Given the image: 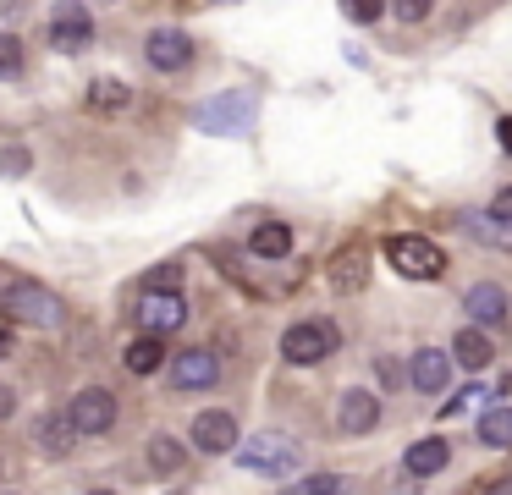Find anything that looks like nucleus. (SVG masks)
I'll return each mask as SVG.
<instances>
[{
	"label": "nucleus",
	"mask_w": 512,
	"mask_h": 495,
	"mask_svg": "<svg viewBox=\"0 0 512 495\" xmlns=\"http://www.w3.org/2000/svg\"><path fill=\"white\" fill-rule=\"evenodd\" d=\"M243 473H265V479H292L298 468V440L281 435V429H265V435H248L243 446L232 451Z\"/></svg>",
	"instance_id": "nucleus-1"
},
{
	"label": "nucleus",
	"mask_w": 512,
	"mask_h": 495,
	"mask_svg": "<svg viewBox=\"0 0 512 495\" xmlns=\"http://www.w3.org/2000/svg\"><path fill=\"white\" fill-rule=\"evenodd\" d=\"M0 314L17 319V325H39V330H56L61 319H67L61 314V297L45 292V286H34V281L6 286V292H0Z\"/></svg>",
	"instance_id": "nucleus-2"
},
{
	"label": "nucleus",
	"mask_w": 512,
	"mask_h": 495,
	"mask_svg": "<svg viewBox=\"0 0 512 495\" xmlns=\"http://www.w3.org/2000/svg\"><path fill=\"white\" fill-rule=\"evenodd\" d=\"M386 259L397 264V275H408V281H435V275H446V253L435 248L430 237H413V231H402V237L386 242Z\"/></svg>",
	"instance_id": "nucleus-3"
},
{
	"label": "nucleus",
	"mask_w": 512,
	"mask_h": 495,
	"mask_svg": "<svg viewBox=\"0 0 512 495\" xmlns=\"http://www.w3.org/2000/svg\"><path fill=\"white\" fill-rule=\"evenodd\" d=\"M336 352V325L331 319H303V325H292L287 336H281V358L287 363H320V358H331Z\"/></svg>",
	"instance_id": "nucleus-4"
},
{
	"label": "nucleus",
	"mask_w": 512,
	"mask_h": 495,
	"mask_svg": "<svg viewBox=\"0 0 512 495\" xmlns=\"http://www.w3.org/2000/svg\"><path fill=\"white\" fill-rule=\"evenodd\" d=\"M67 418H72V429H78V435H105V429L116 424V396L100 391V385H89V391L72 396Z\"/></svg>",
	"instance_id": "nucleus-5"
},
{
	"label": "nucleus",
	"mask_w": 512,
	"mask_h": 495,
	"mask_svg": "<svg viewBox=\"0 0 512 495\" xmlns=\"http://www.w3.org/2000/svg\"><path fill=\"white\" fill-rule=\"evenodd\" d=\"M144 55H149L155 72H188V66H193V39H188V33H177V28H155V33H149V44H144Z\"/></svg>",
	"instance_id": "nucleus-6"
},
{
	"label": "nucleus",
	"mask_w": 512,
	"mask_h": 495,
	"mask_svg": "<svg viewBox=\"0 0 512 495\" xmlns=\"http://www.w3.org/2000/svg\"><path fill=\"white\" fill-rule=\"evenodd\" d=\"M182 319H188V303H182L177 292H144V303H138V325H144V336H171Z\"/></svg>",
	"instance_id": "nucleus-7"
},
{
	"label": "nucleus",
	"mask_w": 512,
	"mask_h": 495,
	"mask_svg": "<svg viewBox=\"0 0 512 495\" xmlns=\"http://www.w3.org/2000/svg\"><path fill=\"white\" fill-rule=\"evenodd\" d=\"M215 380H221V358L215 352H204V347L177 352V363H171V385L177 391H210Z\"/></svg>",
	"instance_id": "nucleus-8"
},
{
	"label": "nucleus",
	"mask_w": 512,
	"mask_h": 495,
	"mask_svg": "<svg viewBox=\"0 0 512 495\" xmlns=\"http://www.w3.org/2000/svg\"><path fill=\"white\" fill-rule=\"evenodd\" d=\"M248 116H254V99L237 88V94H221V99H210V105L199 110V127L204 132H243Z\"/></svg>",
	"instance_id": "nucleus-9"
},
{
	"label": "nucleus",
	"mask_w": 512,
	"mask_h": 495,
	"mask_svg": "<svg viewBox=\"0 0 512 495\" xmlns=\"http://www.w3.org/2000/svg\"><path fill=\"white\" fill-rule=\"evenodd\" d=\"M237 418L232 413H221V407H210V413H199L193 418V446L199 451H210V457H221V451H237Z\"/></svg>",
	"instance_id": "nucleus-10"
},
{
	"label": "nucleus",
	"mask_w": 512,
	"mask_h": 495,
	"mask_svg": "<svg viewBox=\"0 0 512 495\" xmlns=\"http://www.w3.org/2000/svg\"><path fill=\"white\" fill-rule=\"evenodd\" d=\"M336 424L347 429V435H369V429L380 424V396L375 391H342L336 396Z\"/></svg>",
	"instance_id": "nucleus-11"
},
{
	"label": "nucleus",
	"mask_w": 512,
	"mask_h": 495,
	"mask_svg": "<svg viewBox=\"0 0 512 495\" xmlns=\"http://www.w3.org/2000/svg\"><path fill=\"white\" fill-rule=\"evenodd\" d=\"M89 39H94V28H89V11H83L78 0H61L56 22H50V44H56V50H83Z\"/></svg>",
	"instance_id": "nucleus-12"
},
{
	"label": "nucleus",
	"mask_w": 512,
	"mask_h": 495,
	"mask_svg": "<svg viewBox=\"0 0 512 495\" xmlns=\"http://www.w3.org/2000/svg\"><path fill=\"white\" fill-rule=\"evenodd\" d=\"M463 308H468V319H474V325H507V314H512L507 292H501L496 281H479V286H468Z\"/></svg>",
	"instance_id": "nucleus-13"
},
{
	"label": "nucleus",
	"mask_w": 512,
	"mask_h": 495,
	"mask_svg": "<svg viewBox=\"0 0 512 495\" xmlns=\"http://www.w3.org/2000/svg\"><path fill=\"white\" fill-rule=\"evenodd\" d=\"M325 275H331V286H336L342 297L364 292V286H369V253H364V248H342V253L331 259V270H325Z\"/></svg>",
	"instance_id": "nucleus-14"
},
{
	"label": "nucleus",
	"mask_w": 512,
	"mask_h": 495,
	"mask_svg": "<svg viewBox=\"0 0 512 495\" xmlns=\"http://www.w3.org/2000/svg\"><path fill=\"white\" fill-rule=\"evenodd\" d=\"M446 462H452V446H446L441 435H424L408 446V457H402V468H408V479H430V473H441Z\"/></svg>",
	"instance_id": "nucleus-15"
},
{
	"label": "nucleus",
	"mask_w": 512,
	"mask_h": 495,
	"mask_svg": "<svg viewBox=\"0 0 512 495\" xmlns=\"http://www.w3.org/2000/svg\"><path fill=\"white\" fill-rule=\"evenodd\" d=\"M446 374H452V363H446V352H413V369H408V380L419 385L424 396H435V391H446Z\"/></svg>",
	"instance_id": "nucleus-16"
},
{
	"label": "nucleus",
	"mask_w": 512,
	"mask_h": 495,
	"mask_svg": "<svg viewBox=\"0 0 512 495\" xmlns=\"http://www.w3.org/2000/svg\"><path fill=\"white\" fill-rule=\"evenodd\" d=\"M452 358L474 374V369H485V363L496 358V347H490V336L479 325H463V330H457V341H452Z\"/></svg>",
	"instance_id": "nucleus-17"
},
{
	"label": "nucleus",
	"mask_w": 512,
	"mask_h": 495,
	"mask_svg": "<svg viewBox=\"0 0 512 495\" xmlns=\"http://www.w3.org/2000/svg\"><path fill=\"white\" fill-rule=\"evenodd\" d=\"M463 226H468V237L490 242V248H512V220H501L496 209H479V215H468Z\"/></svg>",
	"instance_id": "nucleus-18"
},
{
	"label": "nucleus",
	"mask_w": 512,
	"mask_h": 495,
	"mask_svg": "<svg viewBox=\"0 0 512 495\" xmlns=\"http://www.w3.org/2000/svg\"><path fill=\"white\" fill-rule=\"evenodd\" d=\"M248 248H254L259 259H287V253H292V231L281 226V220H265V226L254 231V242H248Z\"/></svg>",
	"instance_id": "nucleus-19"
},
{
	"label": "nucleus",
	"mask_w": 512,
	"mask_h": 495,
	"mask_svg": "<svg viewBox=\"0 0 512 495\" xmlns=\"http://www.w3.org/2000/svg\"><path fill=\"white\" fill-rule=\"evenodd\" d=\"M479 440L485 446H512V407L501 402V407H485V418H479Z\"/></svg>",
	"instance_id": "nucleus-20"
},
{
	"label": "nucleus",
	"mask_w": 512,
	"mask_h": 495,
	"mask_svg": "<svg viewBox=\"0 0 512 495\" xmlns=\"http://www.w3.org/2000/svg\"><path fill=\"white\" fill-rule=\"evenodd\" d=\"M160 358H166V347H160V336H138L133 347H127V369L133 374H155Z\"/></svg>",
	"instance_id": "nucleus-21"
},
{
	"label": "nucleus",
	"mask_w": 512,
	"mask_h": 495,
	"mask_svg": "<svg viewBox=\"0 0 512 495\" xmlns=\"http://www.w3.org/2000/svg\"><path fill=\"white\" fill-rule=\"evenodd\" d=\"M127 83H116V77H100V83L89 88V110H100V116H111V110H122L127 105Z\"/></svg>",
	"instance_id": "nucleus-22"
},
{
	"label": "nucleus",
	"mask_w": 512,
	"mask_h": 495,
	"mask_svg": "<svg viewBox=\"0 0 512 495\" xmlns=\"http://www.w3.org/2000/svg\"><path fill=\"white\" fill-rule=\"evenodd\" d=\"M281 495H347V479H336V473H309V479H298V484H281Z\"/></svg>",
	"instance_id": "nucleus-23"
},
{
	"label": "nucleus",
	"mask_w": 512,
	"mask_h": 495,
	"mask_svg": "<svg viewBox=\"0 0 512 495\" xmlns=\"http://www.w3.org/2000/svg\"><path fill=\"white\" fill-rule=\"evenodd\" d=\"M72 435H78V429H72V418H67V413H56V418H45V424H39V440H45L50 457H61V451L72 446Z\"/></svg>",
	"instance_id": "nucleus-24"
},
{
	"label": "nucleus",
	"mask_w": 512,
	"mask_h": 495,
	"mask_svg": "<svg viewBox=\"0 0 512 495\" xmlns=\"http://www.w3.org/2000/svg\"><path fill=\"white\" fill-rule=\"evenodd\" d=\"M149 468H155V473H177L182 468V446L171 435H155V440H149Z\"/></svg>",
	"instance_id": "nucleus-25"
},
{
	"label": "nucleus",
	"mask_w": 512,
	"mask_h": 495,
	"mask_svg": "<svg viewBox=\"0 0 512 495\" xmlns=\"http://www.w3.org/2000/svg\"><path fill=\"white\" fill-rule=\"evenodd\" d=\"M177 281H182V264H155L144 275V292H177Z\"/></svg>",
	"instance_id": "nucleus-26"
},
{
	"label": "nucleus",
	"mask_w": 512,
	"mask_h": 495,
	"mask_svg": "<svg viewBox=\"0 0 512 495\" xmlns=\"http://www.w3.org/2000/svg\"><path fill=\"white\" fill-rule=\"evenodd\" d=\"M23 72V44L12 33H0V77H17Z\"/></svg>",
	"instance_id": "nucleus-27"
},
{
	"label": "nucleus",
	"mask_w": 512,
	"mask_h": 495,
	"mask_svg": "<svg viewBox=\"0 0 512 495\" xmlns=\"http://www.w3.org/2000/svg\"><path fill=\"white\" fill-rule=\"evenodd\" d=\"M342 11L353 22H380V11H386V0H342Z\"/></svg>",
	"instance_id": "nucleus-28"
},
{
	"label": "nucleus",
	"mask_w": 512,
	"mask_h": 495,
	"mask_svg": "<svg viewBox=\"0 0 512 495\" xmlns=\"http://www.w3.org/2000/svg\"><path fill=\"white\" fill-rule=\"evenodd\" d=\"M28 165H34V154H28V149H0V176H23Z\"/></svg>",
	"instance_id": "nucleus-29"
},
{
	"label": "nucleus",
	"mask_w": 512,
	"mask_h": 495,
	"mask_svg": "<svg viewBox=\"0 0 512 495\" xmlns=\"http://www.w3.org/2000/svg\"><path fill=\"white\" fill-rule=\"evenodd\" d=\"M391 11H397L402 22H424L430 17V0H391Z\"/></svg>",
	"instance_id": "nucleus-30"
},
{
	"label": "nucleus",
	"mask_w": 512,
	"mask_h": 495,
	"mask_svg": "<svg viewBox=\"0 0 512 495\" xmlns=\"http://www.w3.org/2000/svg\"><path fill=\"white\" fill-rule=\"evenodd\" d=\"M479 396H490V391H479V385H468V391H457V396H452V402H446V407H441V413H446V418H452V413H463V407H468V402H479Z\"/></svg>",
	"instance_id": "nucleus-31"
},
{
	"label": "nucleus",
	"mask_w": 512,
	"mask_h": 495,
	"mask_svg": "<svg viewBox=\"0 0 512 495\" xmlns=\"http://www.w3.org/2000/svg\"><path fill=\"white\" fill-rule=\"evenodd\" d=\"M375 380H380V385H397L402 369H397V363H375Z\"/></svg>",
	"instance_id": "nucleus-32"
},
{
	"label": "nucleus",
	"mask_w": 512,
	"mask_h": 495,
	"mask_svg": "<svg viewBox=\"0 0 512 495\" xmlns=\"http://www.w3.org/2000/svg\"><path fill=\"white\" fill-rule=\"evenodd\" d=\"M17 413V391L12 385H0V418H12Z\"/></svg>",
	"instance_id": "nucleus-33"
},
{
	"label": "nucleus",
	"mask_w": 512,
	"mask_h": 495,
	"mask_svg": "<svg viewBox=\"0 0 512 495\" xmlns=\"http://www.w3.org/2000/svg\"><path fill=\"white\" fill-rule=\"evenodd\" d=\"M490 209H496L501 220H512V187H501V193H496V204H490Z\"/></svg>",
	"instance_id": "nucleus-34"
},
{
	"label": "nucleus",
	"mask_w": 512,
	"mask_h": 495,
	"mask_svg": "<svg viewBox=\"0 0 512 495\" xmlns=\"http://www.w3.org/2000/svg\"><path fill=\"white\" fill-rule=\"evenodd\" d=\"M496 143L512 154V116H501V121H496Z\"/></svg>",
	"instance_id": "nucleus-35"
},
{
	"label": "nucleus",
	"mask_w": 512,
	"mask_h": 495,
	"mask_svg": "<svg viewBox=\"0 0 512 495\" xmlns=\"http://www.w3.org/2000/svg\"><path fill=\"white\" fill-rule=\"evenodd\" d=\"M485 495H512V484H490V490Z\"/></svg>",
	"instance_id": "nucleus-36"
},
{
	"label": "nucleus",
	"mask_w": 512,
	"mask_h": 495,
	"mask_svg": "<svg viewBox=\"0 0 512 495\" xmlns=\"http://www.w3.org/2000/svg\"><path fill=\"white\" fill-rule=\"evenodd\" d=\"M6 352H12V336H6V330H0V358H6Z\"/></svg>",
	"instance_id": "nucleus-37"
},
{
	"label": "nucleus",
	"mask_w": 512,
	"mask_h": 495,
	"mask_svg": "<svg viewBox=\"0 0 512 495\" xmlns=\"http://www.w3.org/2000/svg\"><path fill=\"white\" fill-rule=\"evenodd\" d=\"M94 495H111V490H94Z\"/></svg>",
	"instance_id": "nucleus-38"
}]
</instances>
